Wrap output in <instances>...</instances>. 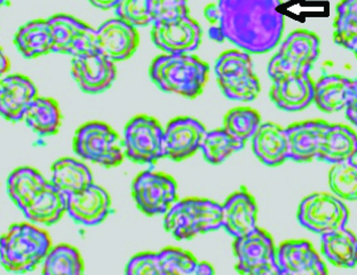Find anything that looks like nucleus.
Masks as SVG:
<instances>
[{
	"instance_id": "nucleus-1",
	"label": "nucleus",
	"mask_w": 357,
	"mask_h": 275,
	"mask_svg": "<svg viewBox=\"0 0 357 275\" xmlns=\"http://www.w3.org/2000/svg\"><path fill=\"white\" fill-rule=\"evenodd\" d=\"M219 21L211 38L229 40L241 51L262 54L278 45L284 31L281 0H219Z\"/></svg>"
},
{
	"instance_id": "nucleus-2",
	"label": "nucleus",
	"mask_w": 357,
	"mask_h": 275,
	"mask_svg": "<svg viewBox=\"0 0 357 275\" xmlns=\"http://www.w3.org/2000/svg\"><path fill=\"white\" fill-rule=\"evenodd\" d=\"M150 78L160 90L197 98L208 80V64L190 54H163L150 64Z\"/></svg>"
},
{
	"instance_id": "nucleus-3",
	"label": "nucleus",
	"mask_w": 357,
	"mask_h": 275,
	"mask_svg": "<svg viewBox=\"0 0 357 275\" xmlns=\"http://www.w3.org/2000/svg\"><path fill=\"white\" fill-rule=\"evenodd\" d=\"M51 248L47 232L32 223L14 224L0 237V264L13 274L31 272Z\"/></svg>"
},
{
	"instance_id": "nucleus-4",
	"label": "nucleus",
	"mask_w": 357,
	"mask_h": 275,
	"mask_svg": "<svg viewBox=\"0 0 357 275\" xmlns=\"http://www.w3.org/2000/svg\"><path fill=\"white\" fill-rule=\"evenodd\" d=\"M164 228L176 240H192L222 228L221 205L208 199L181 200L164 214Z\"/></svg>"
},
{
	"instance_id": "nucleus-5",
	"label": "nucleus",
	"mask_w": 357,
	"mask_h": 275,
	"mask_svg": "<svg viewBox=\"0 0 357 275\" xmlns=\"http://www.w3.org/2000/svg\"><path fill=\"white\" fill-rule=\"evenodd\" d=\"M214 70L223 96L229 100L250 103L261 90L252 59L246 52L241 50L225 52L217 59Z\"/></svg>"
},
{
	"instance_id": "nucleus-6",
	"label": "nucleus",
	"mask_w": 357,
	"mask_h": 275,
	"mask_svg": "<svg viewBox=\"0 0 357 275\" xmlns=\"http://www.w3.org/2000/svg\"><path fill=\"white\" fill-rule=\"evenodd\" d=\"M73 146L77 156L101 167H119L125 158L123 139L105 123L82 125L77 130Z\"/></svg>"
},
{
	"instance_id": "nucleus-7",
	"label": "nucleus",
	"mask_w": 357,
	"mask_h": 275,
	"mask_svg": "<svg viewBox=\"0 0 357 275\" xmlns=\"http://www.w3.org/2000/svg\"><path fill=\"white\" fill-rule=\"evenodd\" d=\"M319 55V39L314 32L297 30L287 36L268 64L271 80L287 75L310 74Z\"/></svg>"
},
{
	"instance_id": "nucleus-8",
	"label": "nucleus",
	"mask_w": 357,
	"mask_h": 275,
	"mask_svg": "<svg viewBox=\"0 0 357 275\" xmlns=\"http://www.w3.org/2000/svg\"><path fill=\"white\" fill-rule=\"evenodd\" d=\"M297 218L303 228L322 237L346 228L349 211L344 201L333 194L314 193L300 202Z\"/></svg>"
},
{
	"instance_id": "nucleus-9",
	"label": "nucleus",
	"mask_w": 357,
	"mask_h": 275,
	"mask_svg": "<svg viewBox=\"0 0 357 275\" xmlns=\"http://www.w3.org/2000/svg\"><path fill=\"white\" fill-rule=\"evenodd\" d=\"M164 128L153 117L135 116L124 128L125 157L137 164H153L164 158Z\"/></svg>"
},
{
	"instance_id": "nucleus-10",
	"label": "nucleus",
	"mask_w": 357,
	"mask_h": 275,
	"mask_svg": "<svg viewBox=\"0 0 357 275\" xmlns=\"http://www.w3.org/2000/svg\"><path fill=\"white\" fill-rule=\"evenodd\" d=\"M132 195L144 214L164 216L178 202V186L172 177L148 170L135 177Z\"/></svg>"
},
{
	"instance_id": "nucleus-11",
	"label": "nucleus",
	"mask_w": 357,
	"mask_h": 275,
	"mask_svg": "<svg viewBox=\"0 0 357 275\" xmlns=\"http://www.w3.org/2000/svg\"><path fill=\"white\" fill-rule=\"evenodd\" d=\"M151 40L166 54H188L201 45L202 29L189 14L151 24Z\"/></svg>"
},
{
	"instance_id": "nucleus-12",
	"label": "nucleus",
	"mask_w": 357,
	"mask_h": 275,
	"mask_svg": "<svg viewBox=\"0 0 357 275\" xmlns=\"http://www.w3.org/2000/svg\"><path fill=\"white\" fill-rule=\"evenodd\" d=\"M47 20L53 36V53L75 58L96 51V31L92 27L68 14H56Z\"/></svg>"
},
{
	"instance_id": "nucleus-13",
	"label": "nucleus",
	"mask_w": 357,
	"mask_h": 275,
	"mask_svg": "<svg viewBox=\"0 0 357 275\" xmlns=\"http://www.w3.org/2000/svg\"><path fill=\"white\" fill-rule=\"evenodd\" d=\"M71 75L83 92L99 94L112 87L117 76L115 62L98 51L73 58Z\"/></svg>"
},
{
	"instance_id": "nucleus-14",
	"label": "nucleus",
	"mask_w": 357,
	"mask_h": 275,
	"mask_svg": "<svg viewBox=\"0 0 357 275\" xmlns=\"http://www.w3.org/2000/svg\"><path fill=\"white\" fill-rule=\"evenodd\" d=\"M206 135V128L197 119L178 117L167 123L164 128V158L181 162L192 157Z\"/></svg>"
},
{
	"instance_id": "nucleus-15",
	"label": "nucleus",
	"mask_w": 357,
	"mask_h": 275,
	"mask_svg": "<svg viewBox=\"0 0 357 275\" xmlns=\"http://www.w3.org/2000/svg\"><path fill=\"white\" fill-rule=\"evenodd\" d=\"M96 31V51L112 62L131 58L140 42L137 28L117 17L105 21Z\"/></svg>"
},
{
	"instance_id": "nucleus-16",
	"label": "nucleus",
	"mask_w": 357,
	"mask_h": 275,
	"mask_svg": "<svg viewBox=\"0 0 357 275\" xmlns=\"http://www.w3.org/2000/svg\"><path fill=\"white\" fill-rule=\"evenodd\" d=\"M275 260L284 275H328L324 260L306 240H289L276 246Z\"/></svg>"
},
{
	"instance_id": "nucleus-17",
	"label": "nucleus",
	"mask_w": 357,
	"mask_h": 275,
	"mask_svg": "<svg viewBox=\"0 0 357 275\" xmlns=\"http://www.w3.org/2000/svg\"><path fill=\"white\" fill-rule=\"evenodd\" d=\"M112 212V199L101 186L93 183L80 192L67 196V214L84 226H96Z\"/></svg>"
},
{
	"instance_id": "nucleus-18",
	"label": "nucleus",
	"mask_w": 357,
	"mask_h": 275,
	"mask_svg": "<svg viewBox=\"0 0 357 275\" xmlns=\"http://www.w3.org/2000/svg\"><path fill=\"white\" fill-rule=\"evenodd\" d=\"M235 269L239 274L246 275L258 266L275 260L276 246L267 230L257 228L246 235L234 240Z\"/></svg>"
},
{
	"instance_id": "nucleus-19",
	"label": "nucleus",
	"mask_w": 357,
	"mask_h": 275,
	"mask_svg": "<svg viewBox=\"0 0 357 275\" xmlns=\"http://www.w3.org/2000/svg\"><path fill=\"white\" fill-rule=\"evenodd\" d=\"M315 83L310 74L287 75L273 80L269 96L284 112H300L314 103Z\"/></svg>"
},
{
	"instance_id": "nucleus-20",
	"label": "nucleus",
	"mask_w": 357,
	"mask_h": 275,
	"mask_svg": "<svg viewBox=\"0 0 357 275\" xmlns=\"http://www.w3.org/2000/svg\"><path fill=\"white\" fill-rule=\"evenodd\" d=\"M37 96V87L30 78L7 75L0 80V116L8 122L23 121L26 109Z\"/></svg>"
},
{
	"instance_id": "nucleus-21",
	"label": "nucleus",
	"mask_w": 357,
	"mask_h": 275,
	"mask_svg": "<svg viewBox=\"0 0 357 275\" xmlns=\"http://www.w3.org/2000/svg\"><path fill=\"white\" fill-rule=\"evenodd\" d=\"M328 126L330 124L326 121H307L287 128L289 160L297 163L317 161Z\"/></svg>"
},
{
	"instance_id": "nucleus-22",
	"label": "nucleus",
	"mask_w": 357,
	"mask_h": 275,
	"mask_svg": "<svg viewBox=\"0 0 357 275\" xmlns=\"http://www.w3.org/2000/svg\"><path fill=\"white\" fill-rule=\"evenodd\" d=\"M221 211L222 228L234 239L246 235L258 228V205L245 188L238 189L228 196L221 205Z\"/></svg>"
},
{
	"instance_id": "nucleus-23",
	"label": "nucleus",
	"mask_w": 357,
	"mask_h": 275,
	"mask_svg": "<svg viewBox=\"0 0 357 275\" xmlns=\"http://www.w3.org/2000/svg\"><path fill=\"white\" fill-rule=\"evenodd\" d=\"M251 141L255 157L267 167H280L289 160L287 128L275 123H264Z\"/></svg>"
},
{
	"instance_id": "nucleus-24",
	"label": "nucleus",
	"mask_w": 357,
	"mask_h": 275,
	"mask_svg": "<svg viewBox=\"0 0 357 275\" xmlns=\"http://www.w3.org/2000/svg\"><path fill=\"white\" fill-rule=\"evenodd\" d=\"M356 80L339 75H328L315 83L314 103L326 114L342 112L354 92Z\"/></svg>"
},
{
	"instance_id": "nucleus-25",
	"label": "nucleus",
	"mask_w": 357,
	"mask_h": 275,
	"mask_svg": "<svg viewBox=\"0 0 357 275\" xmlns=\"http://www.w3.org/2000/svg\"><path fill=\"white\" fill-rule=\"evenodd\" d=\"M22 212L32 224L51 226L67 214V196L59 192L51 181H48Z\"/></svg>"
},
{
	"instance_id": "nucleus-26",
	"label": "nucleus",
	"mask_w": 357,
	"mask_h": 275,
	"mask_svg": "<svg viewBox=\"0 0 357 275\" xmlns=\"http://www.w3.org/2000/svg\"><path fill=\"white\" fill-rule=\"evenodd\" d=\"M50 181L64 196L76 194L94 183L86 164L73 157H63L52 165Z\"/></svg>"
},
{
	"instance_id": "nucleus-27",
	"label": "nucleus",
	"mask_w": 357,
	"mask_h": 275,
	"mask_svg": "<svg viewBox=\"0 0 357 275\" xmlns=\"http://www.w3.org/2000/svg\"><path fill=\"white\" fill-rule=\"evenodd\" d=\"M357 157V135L342 124H330L323 139L317 161L338 164Z\"/></svg>"
},
{
	"instance_id": "nucleus-28",
	"label": "nucleus",
	"mask_w": 357,
	"mask_h": 275,
	"mask_svg": "<svg viewBox=\"0 0 357 275\" xmlns=\"http://www.w3.org/2000/svg\"><path fill=\"white\" fill-rule=\"evenodd\" d=\"M14 43L20 53L26 59H35L53 53V36L48 20H33L21 27Z\"/></svg>"
},
{
	"instance_id": "nucleus-29",
	"label": "nucleus",
	"mask_w": 357,
	"mask_h": 275,
	"mask_svg": "<svg viewBox=\"0 0 357 275\" xmlns=\"http://www.w3.org/2000/svg\"><path fill=\"white\" fill-rule=\"evenodd\" d=\"M321 239V250L330 264L342 269L357 266V237L347 228L324 234Z\"/></svg>"
},
{
	"instance_id": "nucleus-30",
	"label": "nucleus",
	"mask_w": 357,
	"mask_h": 275,
	"mask_svg": "<svg viewBox=\"0 0 357 275\" xmlns=\"http://www.w3.org/2000/svg\"><path fill=\"white\" fill-rule=\"evenodd\" d=\"M23 121L39 137L56 135L62 122L60 107L52 98L37 96L26 109Z\"/></svg>"
},
{
	"instance_id": "nucleus-31",
	"label": "nucleus",
	"mask_w": 357,
	"mask_h": 275,
	"mask_svg": "<svg viewBox=\"0 0 357 275\" xmlns=\"http://www.w3.org/2000/svg\"><path fill=\"white\" fill-rule=\"evenodd\" d=\"M48 181L50 180L38 170L30 167L17 168L7 178V193L14 205L22 211Z\"/></svg>"
},
{
	"instance_id": "nucleus-32",
	"label": "nucleus",
	"mask_w": 357,
	"mask_h": 275,
	"mask_svg": "<svg viewBox=\"0 0 357 275\" xmlns=\"http://www.w3.org/2000/svg\"><path fill=\"white\" fill-rule=\"evenodd\" d=\"M43 275H84V262L75 246H52L43 262Z\"/></svg>"
},
{
	"instance_id": "nucleus-33",
	"label": "nucleus",
	"mask_w": 357,
	"mask_h": 275,
	"mask_svg": "<svg viewBox=\"0 0 357 275\" xmlns=\"http://www.w3.org/2000/svg\"><path fill=\"white\" fill-rule=\"evenodd\" d=\"M244 147L245 144L236 140L222 128L206 132L201 151L208 163L219 165Z\"/></svg>"
},
{
	"instance_id": "nucleus-34",
	"label": "nucleus",
	"mask_w": 357,
	"mask_h": 275,
	"mask_svg": "<svg viewBox=\"0 0 357 275\" xmlns=\"http://www.w3.org/2000/svg\"><path fill=\"white\" fill-rule=\"evenodd\" d=\"M333 38L337 45L354 52L357 48V0H342L335 8Z\"/></svg>"
},
{
	"instance_id": "nucleus-35",
	"label": "nucleus",
	"mask_w": 357,
	"mask_h": 275,
	"mask_svg": "<svg viewBox=\"0 0 357 275\" xmlns=\"http://www.w3.org/2000/svg\"><path fill=\"white\" fill-rule=\"evenodd\" d=\"M261 124V116L259 115L258 112L243 107L231 109L223 119V128L243 144L252 139Z\"/></svg>"
},
{
	"instance_id": "nucleus-36",
	"label": "nucleus",
	"mask_w": 357,
	"mask_h": 275,
	"mask_svg": "<svg viewBox=\"0 0 357 275\" xmlns=\"http://www.w3.org/2000/svg\"><path fill=\"white\" fill-rule=\"evenodd\" d=\"M328 186L342 201H357V163L346 161L335 164L328 172Z\"/></svg>"
},
{
	"instance_id": "nucleus-37",
	"label": "nucleus",
	"mask_w": 357,
	"mask_h": 275,
	"mask_svg": "<svg viewBox=\"0 0 357 275\" xmlns=\"http://www.w3.org/2000/svg\"><path fill=\"white\" fill-rule=\"evenodd\" d=\"M125 275H181L167 264L162 253H141L132 257Z\"/></svg>"
},
{
	"instance_id": "nucleus-38",
	"label": "nucleus",
	"mask_w": 357,
	"mask_h": 275,
	"mask_svg": "<svg viewBox=\"0 0 357 275\" xmlns=\"http://www.w3.org/2000/svg\"><path fill=\"white\" fill-rule=\"evenodd\" d=\"M114 10L117 19L134 28L151 26L153 23L150 0H121Z\"/></svg>"
},
{
	"instance_id": "nucleus-39",
	"label": "nucleus",
	"mask_w": 357,
	"mask_h": 275,
	"mask_svg": "<svg viewBox=\"0 0 357 275\" xmlns=\"http://www.w3.org/2000/svg\"><path fill=\"white\" fill-rule=\"evenodd\" d=\"M153 22L189 14L188 0H150Z\"/></svg>"
},
{
	"instance_id": "nucleus-40",
	"label": "nucleus",
	"mask_w": 357,
	"mask_h": 275,
	"mask_svg": "<svg viewBox=\"0 0 357 275\" xmlns=\"http://www.w3.org/2000/svg\"><path fill=\"white\" fill-rule=\"evenodd\" d=\"M246 275H284L276 260H271L264 265L258 266Z\"/></svg>"
},
{
	"instance_id": "nucleus-41",
	"label": "nucleus",
	"mask_w": 357,
	"mask_h": 275,
	"mask_svg": "<svg viewBox=\"0 0 357 275\" xmlns=\"http://www.w3.org/2000/svg\"><path fill=\"white\" fill-rule=\"evenodd\" d=\"M344 114H346V119L357 128V80L353 96H351L347 107L344 109Z\"/></svg>"
},
{
	"instance_id": "nucleus-42",
	"label": "nucleus",
	"mask_w": 357,
	"mask_h": 275,
	"mask_svg": "<svg viewBox=\"0 0 357 275\" xmlns=\"http://www.w3.org/2000/svg\"><path fill=\"white\" fill-rule=\"evenodd\" d=\"M93 6L98 7L100 10H114L119 5L121 0H89Z\"/></svg>"
},
{
	"instance_id": "nucleus-43",
	"label": "nucleus",
	"mask_w": 357,
	"mask_h": 275,
	"mask_svg": "<svg viewBox=\"0 0 357 275\" xmlns=\"http://www.w3.org/2000/svg\"><path fill=\"white\" fill-rule=\"evenodd\" d=\"M204 14L205 16H206V19H208L213 26L217 24L218 21H219V8H218L217 3H211V5H208V6L205 8Z\"/></svg>"
},
{
	"instance_id": "nucleus-44",
	"label": "nucleus",
	"mask_w": 357,
	"mask_h": 275,
	"mask_svg": "<svg viewBox=\"0 0 357 275\" xmlns=\"http://www.w3.org/2000/svg\"><path fill=\"white\" fill-rule=\"evenodd\" d=\"M10 68V59H8L3 48L0 47V80H3V77L7 76Z\"/></svg>"
},
{
	"instance_id": "nucleus-45",
	"label": "nucleus",
	"mask_w": 357,
	"mask_h": 275,
	"mask_svg": "<svg viewBox=\"0 0 357 275\" xmlns=\"http://www.w3.org/2000/svg\"><path fill=\"white\" fill-rule=\"evenodd\" d=\"M213 266L211 265L210 262H198L197 265L195 267L194 275H214Z\"/></svg>"
},
{
	"instance_id": "nucleus-46",
	"label": "nucleus",
	"mask_w": 357,
	"mask_h": 275,
	"mask_svg": "<svg viewBox=\"0 0 357 275\" xmlns=\"http://www.w3.org/2000/svg\"><path fill=\"white\" fill-rule=\"evenodd\" d=\"M7 0H0V7L3 6L6 3Z\"/></svg>"
},
{
	"instance_id": "nucleus-47",
	"label": "nucleus",
	"mask_w": 357,
	"mask_h": 275,
	"mask_svg": "<svg viewBox=\"0 0 357 275\" xmlns=\"http://www.w3.org/2000/svg\"><path fill=\"white\" fill-rule=\"evenodd\" d=\"M354 53H355V55H356V57H357V48H356V50H355Z\"/></svg>"
},
{
	"instance_id": "nucleus-48",
	"label": "nucleus",
	"mask_w": 357,
	"mask_h": 275,
	"mask_svg": "<svg viewBox=\"0 0 357 275\" xmlns=\"http://www.w3.org/2000/svg\"><path fill=\"white\" fill-rule=\"evenodd\" d=\"M356 262H357V257H356Z\"/></svg>"
}]
</instances>
